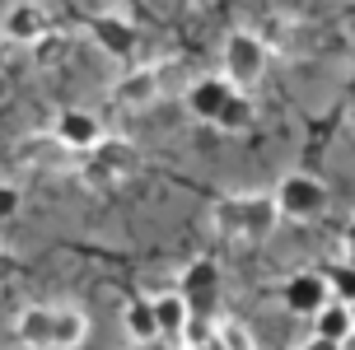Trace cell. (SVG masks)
I'll use <instances>...</instances> for the list:
<instances>
[{
    "label": "cell",
    "instance_id": "1",
    "mask_svg": "<svg viewBox=\"0 0 355 350\" xmlns=\"http://www.w3.org/2000/svg\"><path fill=\"white\" fill-rule=\"evenodd\" d=\"M211 225L225 243H266L276 234V225H281V215H276V201L266 192H248V196L215 201Z\"/></svg>",
    "mask_w": 355,
    "mask_h": 350
},
{
    "label": "cell",
    "instance_id": "2",
    "mask_svg": "<svg viewBox=\"0 0 355 350\" xmlns=\"http://www.w3.org/2000/svg\"><path fill=\"white\" fill-rule=\"evenodd\" d=\"M141 173V150H136V140L131 136H107L94 145V150H85L80 155V164H75V177L85 182L89 192H117V187H126L131 177Z\"/></svg>",
    "mask_w": 355,
    "mask_h": 350
},
{
    "label": "cell",
    "instance_id": "3",
    "mask_svg": "<svg viewBox=\"0 0 355 350\" xmlns=\"http://www.w3.org/2000/svg\"><path fill=\"white\" fill-rule=\"evenodd\" d=\"M271 201H276V215L290 220V225H318L327 215V206H332V187L318 173H309V168H290L276 182Z\"/></svg>",
    "mask_w": 355,
    "mask_h": 350
},
{
    "label": "cell",
    "instance_id": "4",
    "mask_svg": "<svg viewBox=\"0 0 355 350\" xmlns=\"http://www.w3.org/2000/svg\"><path fill=\"white\" fill-rule=\"evenodd\" d=\"M220 66H225L220 75H225L239 94H252V89L262 85L271 56H266V47L257 42L252 28H234V33L225 37V47H220Z\"/></svg>",
    "mask_w": 355,
    "mask_h": 350
},
{
    "label": "cell",
    "instance_id": "5",
    "mask_svg": "<svg viewBox=\"0 0 355 350\" xmlns=\"http://www.w3.org/2000/svg\"><path fill=\"white\" fill-rule=\"evenodd\" d=\"M230 94H234V85L225 75H192V80L182 85V107H187L192 122L211 126L215 117H220V107L230 103Z\"/></svg>",
    "mask_w": 355,
    "mask_h": 350
},
{
    "label": "cell",
    "instance_id": "6",
    "mask_svg": "<svg viewBox=\"0 0 355 350\" xmlns=\"http://www.w3.org/2000/svg\"><path fill=\"white\" fill-rule=\"evenodd\" d=\"M89 37H94L112 61H131V56H136V42H141L131 15H122V10H103V15H94V19H89Z\"/></svg>",
    "mask_w": 355,
    "mask_h": 350
},
{
    "label": "cell",
    "instance_id": "7",
    "mask_svg": "<svg viewBox=\"0 0 355 350\" xmlns=\"http://www.w3.org/2000/svg\"><path fill=\"white\" fill-rule=\"evenodd\" d=\"M107 98L122 107V112H145V107H155L164 98L159 89V75H155V66H131L122 75V80H112V89H107Z\"/></svg>",
    "mask_w": 355,
    "mask_h": 350
},
{
    "label": "cell",
    "instance_id": "8",
    "mask_svg": "<svg viewBox=\"0 0 355 350\" xmlns=\"http://www.w3.org/2000/svg\"><path fill=\"white\" fill-rule=\"evenodd\" d=\"M52 28V15L37 5V0H15L5 19H0V37L10 42V47H33L37 37Z\"/></svg>",
    "mask_w": 355,
    "mask_h": 350
},
{
    "label": "cell",
    "instance_id": "9",
    "mask_svg": "<svg viewBox=\"0 0 355 350\" xmlns=\"http://www.w3.org/2000/svg\"><path fill=\"white\" fill-rule=\"evenodd\" d=\"M47 131H52L71 155H85V150H94V145L103 140V122H98L94 112H85V107H61Z\"/></svg>",
    "mask_w": 355,
    "mask_h": 350
},
{
    "label": "cell",
    "instance_id": "10",
    "mask_svg": "<svg viewBox=\"0 0 355 350\" xmlns=\"http://www.w3.org/2000/svg\"><path fill=\"white\" fill-rule=\"evenodd\" d=\"M327 299H332V290H327V276H322V271H295V276L281 285V304L295 317H313Z\"/></svg>",
    "mask_w": 355,
    "mask_h": 350
},
{
    "label": "cell",
    "instance_id": "11",
    "mask_svg": "<svg viewBox=\"0 0 355 350\" xmlns=\"http://www.w3.org/2000/svg\"><path fill=\"white\" fill-rule=\"evenodd\" d=\"M71 159V150L52 136V131H28L15 140V164L19 168H37V173H52Z\"/></svg>",
    "mask_w": 355,
    "mask_h": 350
},
{
    "label": "cell",
    "instance_id": "12",
    "mask_svg": "<svg viewBox=\"0 0 355 350\" xmlns=\"http://www.w3.org/2000/svg\"><path fill=\"white\" fill-rule=\"evenodd\" d=\"M178 295L192 304V313H206L220 295V266L211 257H196V262L182 266V276H178Z\"/></svg>",
    "mask_w": 355,
    "mask_h": 350
},
{
    "label": "cell",
    "instance_id": "13",
    "mask_svg": "<svg viewBox=\"0 0 355 350\" xmlns=\"http://www.w3.org/2000/svg\"><path fill=\"white\" fill-rule=\"evenodd\" d=\"M257 33V42L266 47V56H295L304 52V24L290 15H266L262 28H252Z\"/></svg>",
    "mask_w": 355,
    "mask_h": 350
},
{
    "label": "cell",
    "instance_id": "14",
    "mask_svg": "<svg viewBox=\"0 0 355 350\" xmlns=\"http://www.w3.org/2000/svg\"><path fill=\"white\" fill-rule=\"evenodd\" d=\"M355 332V313H351V299H327L318 313H313V336L322 341H337V346H351Z\"/></svg>",
    "mask_w": 355,
    "mask_h": 350
},
{
    "label": "cell",
    "instance_id": "15",
    "mask_svg": "<svg viewBox=\"0 0 355 350\" xmlns=\"http://www.w3.org/2000/svg\"><path fill=\"white\" fill-rule=\"evenodd\" d=\"M15 341L24 350H52V308L28 304V308L15 317Z\"/></svg>",
    "mask_w": 355,
    "mask_h": 350
},
{
    "label": "cell",
    "instance_id": "16",
    "mask_svg": "<svg viewBox=\"0 0 355 350\" xmlns=\"http://www.w3.org/2000/svg\"><path fill=\"white\" fill-rule=\"evenodd\" d=\"M89 341V313L85 308H52V350H80Z\"/></svg>",
    "mask_w": 355,
    "mask_h": 350
},
{
    "label": "cell",
    "instance_id": "17",
    "mask_svg": "<svg viewBox=\"0 0 355 350\" xmlns=\"http://www.w3.org/2000/svg\"><path fill=\"white\" fill-rule=\"evenodd\" d=\"M150 308H155V327H159V336H178V332H182V322L192 317V304L178 295V290L150 295Z\"/></svg>",
    "mask_w": 355,
    "mask_h": 350
},
{
    "label": "cell",
    "instance_id": "18",
    "mask_svg": "<svg viewBox=\"0 0 355 350\" xmlns=\"http://www.w3.org/2000/svg\"><path fill=\"white\" fill-rule=\"evenodd\" d=\"M28 56H33L37 70H61L66 61H71V33L52 24V28H47V33H42L33 47H28Z\"/></svg>",
    "mask_w": 355,
    "mask_h": 350
},
{
    "label": "cell",
    "instance_id": "19",
    "mask_svg": "<svg viewBox=\"0 0 355 350\" xmlns=\"http://www.w3.org/2000/svg\"><path fill=\"white\" fill-rule=\"evenodd\" d=\"M122 332H126V341H131V346H136V341H155V336H159V327H155V308H150V295L126 299Z\"/></svg>",
    "mask_w": 355,
    "mask_h": 350
},
{
    "label": "cell",
    "instance_id": "20",
    "mask_svg": "<svg viewBox=\"0 0 355 350\" xmlns=\"http://www.w3.org/2000/svg\"><path fill=\"white\" fill-rule=\"evenodd\" d=\"M252 122H257V103H252V94H239V89H234L230 103L220 107V117H215L211 126H220L225 136H239V131H252Z\"/></svg>",
    "mask_w": 355,
    "mask_h": 350
},
{
    "label": "cell",
    "instance_id": "21",
    "mask_svg": "<svg viewBox=\"0 0 355 350\" xmlns=\"http://www.w3.org/2000/svg\"><path fill=\"white\" fill-rule=\"evenodd\" d=\"M215 341H220L225 350H257L252 327H243L239 317H220V322H215Z\"/></svg>",
    "mask_w": 355,
    "mask_h": 350
},
{
    "label": "cell",
    "instance_id": "22",
    "mask_svg": "<svg viewBox=\"0 0 355 350\" xmlns=\"http://www.w3.org/2000/svg\"><path fill=\"white\" fill-rule=\"evenodd\" d=\"M206 341H215V317L211 313H192L187 322H182V332H178V346L196 350V346H206Z\"/></svg>",
    "mask_w": 355,
    "mask_h": 350
},
{
    "label": "cell",
    "instance_id": "23",
    "mask_svg": "<svg viewBox=\"0 0 355 350\" xmlns=\"http://www.w3.org/2000/svg\"><path fill=\"white\" fill-rule=\"evenodd\" d=\"M19 210H24V187L10 182V177H0V225H5V220H15Z\"/></svg>",
    "mask_w": 355,
    "mask_h": 350
},
{
    "label": "cell",
    "instance_id": "24",
    "mask_svg": "<svg viewBox=\"0 0 355 350\" xmlns=\"http://www.w3.org/2000/svg\"><path fill=\"white\" fill-rule=\"evenodd\" d=\"M15 276H19V257L10 252V247H0V285H10Z\"/></svg>",
    "mask_w": 355,
    "mask_h": 350
},
{
    "label": "cell",
    "instance_id": "25",
    "mask_svg": "<svg viewBox=\"0 0 355 350\" xmlns=\"http://www.w3.org/2000/svg\"><path fill=\"white\" fill-rule=\"evenodd\" d=\"M300 350H346V346H337V341H322V336H309Z\"/></svg>",
    "mask_w": 355,
    "mask_h": 350
},
{
    "label": "cell",
    "instance_id": "26",
    "mask_svg": "<svg viewBox=\"0 0 355 350\" xmlns=\"http://www.w3.org/2000/svg\"><path fill=\"white\" fill-rule=\"evenodd\" d=\"M131 350H173V346H164V336H155V341H136Z\"/></svg>",
    "mask_w": 355,
    "mask_h": 350
},
{
    "label": "cell",
    "instance_id": "27",
    "mask_svg": "<svg viewBox=\"0 0 355 350\" xmlns=\"http://www.w3.org/2000/svg\"><path fill=\"white\" fill-rule=\"evenodd\" d=\"M196 350H225V346H220V341H206V346H196Z\"/></svg>",
    "mask_w": 355,
    "mask_h": 350
},
{
    "label": "cell",
    "instance_id": "28",
    "mask_svg": "<svg viewBox=\"0 0 355 350\" xmlns=\"http://www.w3.org/2000/svg\"><path fill=\"white\" fill-rule=\"evenodd\" d=\"M5 47H10V42H5V37H0V61H5Z\"/></svg>",
    "mask_w": 355,
    "mask_h": 350
}]
</instances>
